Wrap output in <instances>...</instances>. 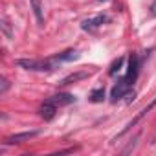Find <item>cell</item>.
<instances>
[{"label":"cell","instance_id":"obj_12","mask_svg":"<svg viewBox=\"0 0 156 156\" xmlns=\"http://www.w3.org/2000/svg\"><path fill=\"white\" fill-rule=\"evenodd\" d=\"M103 99H105V90L103 88H98V90H94L90 94V101L92 103H101Z\"/></svg>","mask_w":156,"mask_h":156},{"label":"cell","instance_id":"obj_8","mask_svg":"<svg viewBox=\"0 0 156 156\" xmlns=\"http://www.w3.org/2000/svg\"><path fill=\"white\" fill-rule=\"evenodd\" d=\"M48 101L55 103L57 107H64V105H70V103H73V101H75V98H73L72 94H55V96H51Z\"/></svg>","mask_w":156,"mask_h":156},{"label":"cell","instance_id":"obj_5","mask_svg":"<svg viewBox=\"0 0 156 156\" xmlns=\"http://www.w3.org/2000/svg\"><path fill=\"white\" fill-rule=\"evenodd\" d=\"M105 20H107V17H105V15H98V17L87 19V20H83V30H85V31H94V30L101 28Z\"/></svg>","mask_w":156,"mask_h":156},{"label":"cell","instance_id":"obj_2","mask_svg":"<svg viewBox=\"0 0 156 156\" xmlns=\"http://www.w3.org/2000/svg\"><path fill=\"white\" fill-rule=\"evenodd\" d=\"M132 90V83L129 81V77H121V79H118V83L112 87V92H110V99L112 103L123 99L125 96H129Z\"/></svg>","mask_w":156,"mask_h":156},{"label":"cell","instance_id":"obj_10","mask_svg":"<svg viewBox=\"0 0 156 156\" xmlns=\"http://www.w3.org/2000/svg\"><path fill=\"white\" fill-rule=\"evenodd\" d=\"M85 77H88V72H79V73H72V75L64 77V79L61 81V85H70V83H75V81H81V79H85Z\"/></svg>","mask_w":156,"mask_h":156},{"label":"cell","instance_id":"obj_1","mask_svg":"<svg viewBox=\"0 0 156 156\" xmlns=\"http://www.w3.org/2000/svg\"><path fill=\"white\" fill-rule=\"evenodd\" d=\"M17 64L24 70H33V72H50L53 70L55 61H35V59H19Z\"/></svg>","mask_w":156,"mask_h":156},{"label":"cell","instance_id":"obj_3","mask_svg":"<svg viewBox=\"0 0 156 156\" xmlns=\"http://www.w3.org/2000/svg\"><path fill=\"white\" fill-rule=\"evenodd\" d=\"M154 107H156V98H154V99H152V101H151V103H149V105H147V107H145V108H143V110L138 114V116H136V118H132V121H129V123H127V127H125V129H123V130H121L118 136H123V134H127V132H129L132 127H136V123H138V121H141V119H143V118H145V116H147V114H149L152 108H154Z\"/></svg>","mask_w":156,"mask_h":156},{"label":"cell","instance_id":"obj_14","mask_svg":"<svg viewBox=\"0 0 156 156\" xmlns=\"http://www.w3.org/2000/svg\"><path fill=\"white\" fill-rule=\"evenodd\" d=\"M0 26H2V31H4V35H6L8 39L13 37V33H11V30H9V22H8L6 19H2V24H0Z\"/></svg>","mask_w":156,"mask_h":156},{"label":"cell","instance_id":"obj_13","mask_svg":"<svg viewBox=\"0 0 156 156\" xmlns=\"http://www.w3.org/2000/svg\"><path fill=\"white\" fill-rule=\"evenodd\" d=\"M123 62H125V59H123V57H119V59H118V61H116V62L112 64V68H110V75H116V73H118V72L121 70Z\"/></svg>","mask_w":156,"mask_h":156},{"label":"cell","instance_id":"obj_6","mask_svg":"<svg viewBox=\"0 0 156 156\" xmlns=\"http://www.w3.org/2000/svg\"><path fill=\"white\" fill-rule=\"evenodd\" d=\"M55 112H57V105L55 103H51V101H44L42 103V107L39 108V114H41V118H44L46 121H50L53 116H55Z\"/></svg>","mask_w":156,"mask_h":156},{"label":"cell","instance_id":"obj_11","mask_svg":"<svg viewBox=\"0 0 156 156\" xmlns=\"http://www.w3.org/2000/svg\"><path fill=\"white\" fill-rule=\"evenodd\" d=\"M31 4H33V13H35V17H37V22H39V26H42V22H44V17H42L41 0H31Z\"/></svg>","mask_w":156,"mask_h":156},{"label":"cell","instance_id":"obj_7","mask_svg":"<svg viewBox=\"0 0 156 156\" xmlns=\"http://www.w3.org/2000/svg\"><path fill=\"white\" fill-rule=\"evenodd\" d=\"M138 72H140V61H138V55L132 53L130 59H129V73H127V77H129V81H130V83L136 81Z\"/></svg>","mask_w":156,"mask_h":156},{"label":"cell","instance_id":"obj_16","mask_svg":"<svg viewBox=\"0 0 156 156\" xmlns=\"http://www.w3.org/2000/svg\"><path fill=\"white\" fill-rule=\"evenodd\" d=\"M151 11H152V13H156V0L152 2V6H151Z\"/></svg>","mask_w":156,"mask_h":156},{"label":"cell","instance_id":"obj_4","mask_svg":"<svg viewBox=\"0 0 156 156\" xmlns=\"http://www.w3.org/2000/svg\"><path fill=\"white\" fill-rule=\"evenodd\" d=\"M37 134H39L37 130H30V132H19V134L8 136V138H6V143H8V145H13V143H24V141H30L31 138H35Z\"/></svg>","mask_w":156,"mask_h":156},{"label":"cell","instance_id":"obj_15","mask_svg":"<svg viewBox=\"0 0 156 156\" xmlns=\"http://www.w3.org/2000/svg\"><path fill=\"white\" fill-rule=\"evenodd\" d=\"M8 87H9V83H8V79H6V77H2V88H0V94H4V92L8 90Z\"/></svg>","mask_w":156,"mask_h":156},{"label":"cell","instance_id":"obj_9","mask_svg":"<svg viewBox=\"0 0 156 156\" xmlns=\"http://www.w3.org/2000/svg\"><path fill=\"white\" fill-rule=\"evenodd\" d=\"M75 59H79V51H75V50H68L61 55H57L53 61L55 62H64V61H75Z\"/></svg>","mask_w":156,"mask_h":156}]
</instances>
